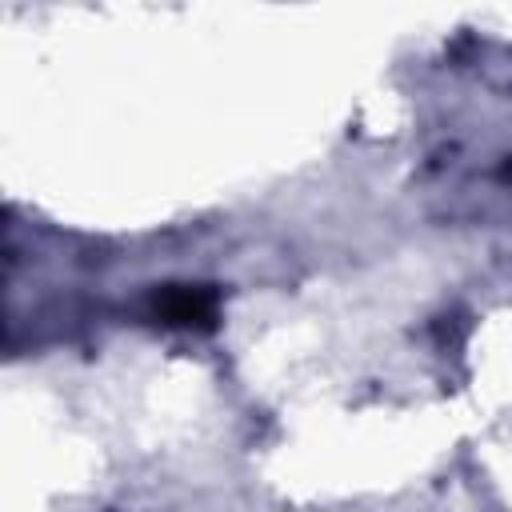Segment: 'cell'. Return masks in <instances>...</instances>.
<instances>
[{
    "mask_svg": "<svg viewBox=\"0 0 512 512\" xmlns=\"http://www.w3.org/2000/svg\"><path fill=\"white\" fill-rule=\"evenodd\" d=\"M156 312L168 320V324H208L216 316V296L208 288H168L160 300H156Z\"/></svg>",
    "mask_w": 512,
    "mask_h": 512,
    "instance_id": "1",
    "label": "cell"
}]
</instances>
